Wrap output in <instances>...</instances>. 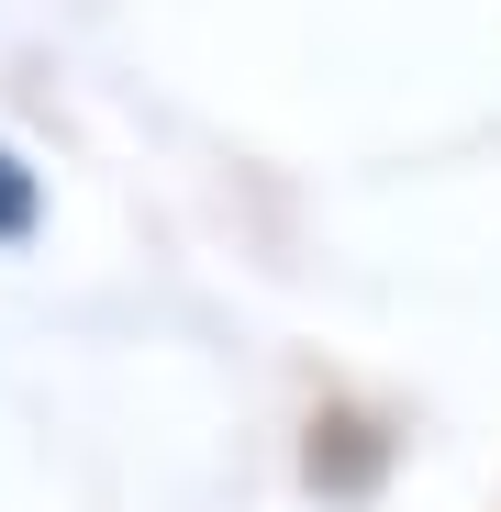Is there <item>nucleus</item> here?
<instances>
[{"instance_id":"f257e3e1","label":"nucleus","mask_w":501,"mask_h":512,"mask_svg":"<svg viewBox=\"0 0 501 512\" xmlns=\"http://www.w3.org/2000/svg\"><path fill=\"white\" fill-rule=\"evenodd\" d=\"M23 234H34V167L0 145V245H23Z\"/></svg>"}]
</instances>
